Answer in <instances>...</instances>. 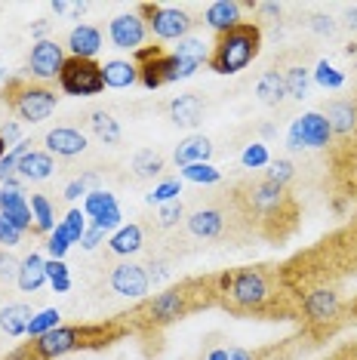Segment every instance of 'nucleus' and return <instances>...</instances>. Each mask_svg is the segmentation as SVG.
<instances>
[{"mask_svg":"<svg viewBox=\"0 0 357 360\" xmlns=\"http://www.w3.org/2000/svg\"><path fill=\"white\" fill-rule=\"evenodd\" d=\"M216 305L231 314L290 321L299 317L293 292L283 283L280 265H243L216 274Z\"/></svg>","mask_w":357,"mask_h":360,"instance_id":"nucleus-1","label":"nucleus"},{"mask_svg":"<svg viewBox=\"0 0 357 360\" xmlns=\"http://www.w3.org/2000/svg\"><path fill=\"white\" fill-rule=\"evenodd\" d=\"M234 210L240 212V222L253 234H262L268 240H283L293 234L299 219V203L293 200L290 188L274 185L268 179L247 182L234 191Z\"/></svg>","mask_w":357,"mask_h":360,"instance_id":"nucleus-2","label":"nucleus"},{"mask_svg":"<svg viewBox=\"0 0 357 360\" xmlns=\"http://www.w3.org/2000/svg\"><path fill=\"white\" fill-rule=\"evenodd\" d=\"M216 305V274L213 277H188V281L169 286L167 292L154 296L151 302H142L129 317L126 326L139 323L145 330H164V326L182 321V317L194 314L200 308H213Z\"/></svg>","mask_w":357,"mask_h":360,"instance_id":"nucleus-3","label":"nucleus"},{"mask_svg":"<svg viewBox=\"0 0 357 360\" xmlns=\"http://www.w3.org/2000/svg\"><path fill=\"white\" fill-rule=\"evenodd\" d=\"M129 333L126 323L108 321V323H84V326H56L46 335L31 342V351L44 360H56L71 351H86V348H108L111 342L124 339Z\"/></svg>","mask_w":357,"mask_h":360,"instance_id":"nucleus-4","label":"nucleus"},{"mask_svg":"<svg viewBox=\"0 0 357 360\" xmlns=\"http://www.w3.org/2000/svg\"><path fill=\"white\" fill-rule=\"evenodd\" d=\"M259 50H262V28L256 22H240V25L216 34L207 65L216 75H238L256 59Z\"/></svg>","mask_w":357,"mask_h":360,"instance_id":"nucleus-5","label":"nucleus"},{"mask_svg":"<svg viewBox=\"0 0 357 360\" xmlns=\"http://www.w3.org/2000/svg\"><path fill=\"white\" fill-rule=\"evenodd\" d=\"M0 102H4L19 120L40 124V120H46L56 111V105H59V96H56L50 86L34 84V80L10 77L4 86H0Z\"/></svg>","mask_w":357,"mask_h":360,"instance_id":"nucleus-6","label":"nucleus"},{"mask_svg":"<svg viewBox=\"0 0 357 360\" xmlns=\"http://www.w3.org/2000/svg\"><path fill=\"white\" fill-rule=\"evenodd\" d=\"M136 68H139V84L148 89H160L173 80H185L197 71L194 62L178 59L176 53H164L160 46H142L136 50Z\"/></svg>","mask_w":357,"mask_h":360,"instance_id":"nucleus-7","label":"nucleus"},{"mask_svg":"<svg viewBox=\"0 0 357 360\" xmlns=\"http://www.w3.org/2000/svg\"><path fill=\"white\" fill-rule=\"evenodd\" d=\"M136 13L142 15L145 28L160 40H185L188 31L194 28V19L185 10L176 6H160V4H139Z\"/></svg>","mask_w":357,"mask_h":360,"instance_id":"nucleus-8","label":"nucleus"},{"mask_svg":"<svg viewBox=\"0 0 357 360\" xmlns=\"http://www.w3.org/2000/svg\"><path fill=\"white\" fill-rule=\"evenodd\" d=\"M59 86L65 96H99L105 89V77H102V65L96 59H74L68 56L59 71Z\"/></svg>","mask_w":357,"mask_h":360,"instance_id":"nucleus-9","label":"nucleus"},{"mask_svg":"<svg viewBox=\"0 0 357 360\" xmlns=\"http://www.w3.org/2000/svg\"><path fill=\"white\" fill-rule=\"evenodd\" d=\"M65 46H59L56 40H37L31 46V56H28V71L34 80H59V71L65 65Z\"/></svg>","mask_w":357,"mask_h":360,"instance_id":"nucleus-10","label":"nucleus"},{"mask_svg":"<svg viewBox=\"0 0 357 360\" xmlns=\"http://www.w3.org/2000/svg\"><path fill=\"white\" fill-rule=\"evenodd\" d=\"M108 283L117 296L126 299H145L151 290V277L145 271V265H136V262H120V265L111 268Z\"/></svg>","mask_w":357,"mask_h":360,"instance_id":"nucleus-11","label":"nucleus"},{"mask_svg":"<svg viewBox=\"0 0 357 360\" xmlns=\"http://www.w3.org/2000/svg\"><path fill=\"white\" fill-rule=\"evenodd\" d=\"M108 37H111V44H115L117 50L136 53V50H142L145 37H148V28H145V22H142L139 13H120V15L111 19Z\"/></svg>","mask_w":357,"mask_h":360,"instance_id":"nucleus-12","label":"nucleus"},{"mask_svg":"<svg viewBox=\"0 0 357 360\" xmlns=\"http://www.w3.org/2000/svg\"><path fill=\"white\" fill-rule=\"evenodd\" d=\"M228 228H231L228 212L222 207H204L188 216V231L194 237H200V240H222Z\"/></svg>","mask_w":357,"mask_h":360,"instance_id":"nucleus-13","label":"nucleus"},{"mask_svg":"<svg viewBox=\"0 0 357 360\" xmlns=\"http://www.w3.org/2000/svg\"><path fill=\"white\" fill-rule=\"evenodd\" d=\"M86 216H93V225L102 228V231H111V228L120 225V207L115 200V194L108 191H89L84 200Z\"/></svg>","mask_w":357,"mask_h":360,"instance_id":"nucleus-14","label":"nucleus"},{"mask_svg":"<svg viewBox=\"0 0 357 360\" xmlns=\"http://www.w3.org/2000/svg\"><path fill=\"white\" fill-rule=\"evenodd\" d=\"M0 216H4L6 222H13L22 234L34 231V222H31L34 216H31V207H28V200L22 198L19 188L4 185V191H0Z\"/></svg>","mask_w":357,"mask_h":360,"instance_id":"nucleus-15","label":"nucleus"},{"mask_svg":"<svg viewBox=\"0 0 357 360\" xmlns=\"http://www.w3.org/2000/svg\"><path fill=\"white\" fill-rule=\"evenodd\" d=\"M44 142H46V151L59 154V158H77V154L86 151V139L74 127H56L46 133Z\"/></svg>","mask_w":357,"mask_h":360,"instance_id":"nucleus-16","label":"nucleus"},{"mask_svg":"<svg viewBox=\"0 0 357 360\" xmlns=\"http://www.w3.org/2000/svg\"><path fill=\"white\" fill-rule=\"evenodd\" d=\"M327 124L332 136H351L357 129V99H336L327 105Z\"/></svg>","mask_w":357,"mask_h":360,"instance_id":"nucleus-17","label":"nucleus"},{"mask_svg":"<svg viewBox=\"0 0 357 360\" xmlns=\"http://www.w3.org/2000/svg\"><path fill=\"white\" fill-rule=\"evenodd\" d=\"M240 13H243V4H238V0H216V4L207 6L204 19L207 25L216 31V34H222V31H228L234 25H240Z\"/></svg>","mask_w":357,"mask_h":360,"instance_id":"nucleus-18","label":"nucleus"},{"mask_svg":"<svg viewBox=\"0 0 357 360\" xmlns=\"http://www.w3.org/2000/svg\"><path fill=\"white\" fill-rule=\"evenodd\" d=\"M68 50L74 59H93L102 50V31L93 25H74L68 34Z\"/></svg>","mask_w":357,"mask_h":360,"instance_id":"nucleus-19","label":"nucleus"},{"mask_svg":"<svg viewBox=\"0 0 357 360\" xmlns=\"http://www.w3.org/2000/svg\"><path fill=\"white\" fill-rule=\"evenodd\" d=\"M56 169L53 163V154L50 151H28L19 158V167H15V173L22 179H28V182H44V179H50Z\"/></svg>","mask_w":357,"mask_h":360,"instance_id":"nucleus-20","label":"nucleus"},{"mask_svg":"<svg viewBox=\"0 0 357 360\" xmlns=\"http://www.w3.org/2000/svg\"><path fill=\"white\" fill-rule=\"evenodd\" d=\"M169 117H173L176 127H197L200 117H204V102H200V96L185 93V96H178V99H173Z\"/></svg>","mask_w":357,"mask_h":360,"instance_id":"nucleus-21","label":"nucleus"},{"mask_svg":"<svg viewBox=\"0 0 357 360\" xmlns=\"http://www.w3.org/2000/svg\"><path fill=\"white\" fill-rule=\"evenodd\" d=\"M15 283H19L22 292H37L40 286L46 283V262L37 256V252H31L19 262V277H15Z\"/></svg>","mask_w":357,"mask_h":360,"instance_id":"nucleus-22","label":"nucleus"},{"mask_svg":"<svg viewBox=\"0 0 357 360\" xmlns=\"http://www.w3.org/2000/svg\"><path fill=\"white\" fill-rule=\"evenodd\" d=\"M299 127H302V142L308 145V148H327L330 145V124L327 117H323L320 111H311L305 114V117H299Z\"/></svg>","mask_w":357,"mask_h":360,"instance_id":"nucleus-23","label":"nucleus"},{"mask_svg":"<svg viewBox=\"0 0 357 360\" xmlns=\"http://www.w3.org/2000/svg\"><path fill=\"white\" fill-rule=\"evenodd\" d=\"M102 77H105V86H111V89H126V86L139 84V68H136V62L111 59V62L102 65Z\"/></svg>","mask_w":357,"mask_h":360,"instance_id":"nucleus-24","label":"nucleus"},{"mask_svg":"<svg viewBox=\"0 0 357 360\" xmlns=\"http://www.w3.org/2000/svg\"><path fill=\"white\" fill-rule=\"evenodd\" d=\"M213 154V142L207 136H188L185 142H178L176 148V163L178 167H191V163H207Z\"/></svg>","mask_w":357,"mask_h":360,"instance_id":"nucleus-25","label":"nucleus"},{"mask_svg":"<svg viewBox=\"0 0 357 360\" xmlns=\"http://www.w3.org/2000/svg\"><path fill=\"white\" fill-rule=\"evenodd\" d=\"M256 96L265 105H271V108L283 105V99H290L287 84H283V75H278V71H265V75L259 77V84H256Z\"/></svg>","mask_w":357,"mask_h":360,"instance_id":"nucleus-26","label":"nucleus"},{"mask_svg":"<svg viewBox=\"0 0 357 360\" xmlns=\"http://www.w3.org/2000/svg\"><path fill=\"white\" fill-rule=\"evenodd\" d=\"M31 317H34V311H31L28 305H6L4 311H0V330L10 335V339H15V335L28 333Z\"/></svg>","mask_w":357,"mask_h":360,"instance_id":"nucleus-27","label":"nucleus"},{"mask_svg":"<svg viewBox=\"0 0 357 360\" xmlns=\"http://www.w3.org/2000/svg\"><path fill=\"white\" fill-rule=\"evenodd\" d=\"M142 250V225H126L108 240V252L111 256H129V252Z\"/></svg>","mask_w":357,"mask_h":360,"instance_id":"nucleus-28","label":"nucleus"},{"mask_svg":"<svg viewBox=\"0 0 357 360\" xmlns=\"http://www.w3.org/2000/svg\"><path fill=\"white\" fill-rule=\"evenodd\" d=\"M283 84H287L290 99H305L308 86H311V71H308L305 65H293V68L283 71Z\"/></svg>","mask_w":357,"mask_h":360,"instance_id":"nucleus-29","label":"nucleus"},{"mask_svg":"<svg viewBox=\"0 0 357 360\" xmlns=\"http://www.w3.org/2000/svg\"><path fill=\"white\" fill-rule=\"evenodd\" d=\"M89 127H93V133L99 136L105 145H117L120 142V127H117V120L111 117V114L93 111L89 114Z\"/></svg>","mask_w":357,"mask_h":360,"instance_id":"nucleus-30","label":"nucleus"},{"mask_svg":"<svg viewBox=\"0 0 357 360\" xmlns=\"http://www.w3.org/2000/svg\"><path fill=\"white\" fill-rule=\"evenodd\" d=\"M31 216H34V231H37V234L53 231L56 212H53V203L46 200L44 194H34V198H31Z\"/></svg>","mask_w":357,"mask_h":360,"instance_id":"nucleus-31","label":"nucleus"},{"mask_svg":"<svg viewBox=\"0 0 357 360\" xmlns=\"http://www.w3.org/2000/svg\"><path fill=\"white\" fill-rule=\"evenodd\" d=\"M133 173L139 176V179H154V176H160V173H164V158H160L157 151L145 148V151L136 154V160H133Z\"/></svg>","mask_w":357,"mask_h":360,"instance_id":"nucleus-32","label":"nucleus"},{"mask_svg":"<svg viewBox=\"0 0 357 360\" xmlns=\"http://www.w3.org/2000/svg\"><path fill=\"white\" fill-rule=\"evenodd\" d=\"M176 56H178V59H185V62H194V65H200V62H207V59H209V50H207V44H204V40L185 37V40H178V46H176Z\"/></svg>","mask_w":357,"mask_h":360,"instance_id":"nucleus-33","label":"nucleus"},{"mask_svg":"<svg viewBox=\"0 0 357 360\" xmlns=\"http://www.w3.org/2000/svg\"><path fill=\"white\" fill-rule=\"evenodd\" d=\"M59 311L56 308H46V311H40V314L31 317V323H28V335L31 339H40V335H46L50 330H56L59 326Z\"/></svg>","mask_w":357,"mask_h":360,"instance_id":"nucleus-34","label":"nucleus"},{"mask_svg":"<svg viewBox=\"0 0 357 360\" xmlns=\"http://www.w3.org/2000/svg\"><path fill=\"white\" fill-rule=\"evenodd\" d=\"M46 281L53 283L56 292H68L71 290V277H68V265L62 259H50L46 262Z\"/></svg>","mask_w":357,"mask_h":360,"instance_id":"nucleus-35","label":"nucleus"},{"mask_svg":"<svg viewBox=\"0 0 357 360\" xmlns=\"http://www.w3.org/2000/svg\"><path fill=\"white\" fill-rule=\"evenodd\" d=\"M268 173H265V179L268 182H274V185H283L287 188L290 182H293V176H296V167H293V160H287V158H280V160H271L268 163Z\"/></svg>","mask_w":357,"mask_h":360,"instance_id":"nucleus-36","label":"nucleus"},{"mask_svg":"<svg viewBox=\"0 0 357 360\" xmlns=\"http://www.w3.org/2000/svg\"><path fill=\"white\" fill-rule=\"evenodd\" d=\"M182 176L188 179V182H204V185H216L219 179V169L216 167H209V163H191V167H185L182 169Z\"/></svg>","mask_w":357,"mask_h":360,"instance_id":"nucleus-37","label":"nucleus"},{"mask_svg":"<svg viewBox=\"0 0 357 360\" xmlns=\"http://www.w3.org/2000/svg\"><path fill=\"white\" fill-rule=\"evenodd\" d=\"M62 228H65V234H68L71 243H80V237L86 234V219H84V212H80V210H71L68 216H65Z\"/></svg>","mask_w":357,"mask_h":360,"instance_id":"nucleus-38","label":"nucleus"},{"mask_svg":"<svg viewBox=\"0 0 357 360\" xmlns=\"http://www.w3.org/2000/svg\"><path fill=\"white\" fill-rule=\"evenodd\" d=\"M314 80H318L320 86H327V89H339V86L345 84V75H342V71H336L332 65L320 62V65H318V71H314Z\"/></svg>","mask_w":357,"mask_h":360,"instance_id":"nucleus-39","label":"nucleus"},{"mask_svg":"<svg viewBox=\"0 0 357 360\" xmlns=\"http://www.w3.org/2000/svg\"><path fill=\"white\" fill-rule=\"evenodd\" d=\"M176 194H182V185L176 179H169V182H160L154 188V194H148V203H173Z\"/></svg>","mask_w":357,"mask_h":360,"instance_id":"nucleus-40","label":"nucleus"},{"mask_svg":"<svg viewBox=\"0 0 357 360\" xmlns=\"http://www.w3.org/2000/svg\"><path fill=\"white\" fill-rule=\"evenodd\" d=\"M68 247H71V240H68V234H65V228L56 225L53 231H50V240H46V250H50V256L53 259H62L65 252H68Z\"/></svg>","mask_w":357,"mask_h":360,"instance_id":"nucleus-41","label":"nucleus"},{"mask_svg":"<svg viewBox=\"0 0 357 360\" xmlns=\"http://www.w3.org/2000/svg\"><path fill=\"white\" fill-rule=\"evenodd\" d=\"M185 216V207L178 200H173V203H164L160 207V212H157V225L160 228H173V225H178V219Z\"/></svg>","mask_w":357,"mask_h":360,"instance_id":"nucleus-42","label":"nucleus"},{"mask_svg":"<svg viewBox=\"0 0 357 360\" xmlns=\"http://www.w3.org/2000/svg\"><path fill=\"white\" fill-rule=\"evenodd\" d=\"M15 277H19V259H15L13 252L0 250V286L15 281Z\"/></svg>","mask_w":357,"mask_h":360,"instance_id":"nucleus-43","label":"nucleus"},{"mask_svg":"<svg viewBox=\"0 0 357 360\" xmlns=\"http://www.w3.org/2000/svg\"><path fill=\"white\" fill-rule=\"evenodd\" d=\"M243 167L247 169H256V167H265V163H271V158H268L265 145H249L247 151H243Z\"/></svg>","mask_w":357,"mask_h":360,"instance_id":"nucleus-44","label":"nucleus"},{"mask_svg":"<svg viewBox=\"0 0 357 360\" xmlns=\"http://www.w3.org/2000/svg\"><path fill=\"white\" fill-rule=\"evenodd\" d=\"M19 240H22V231L13 222H6V219L0 216V243H4V247H15Z\"/></svg>","mask_w":357,"mask_h":360,"instance_id":"nucleus-45","label":"nucleus"},{"mask_svg":"<svg viewBox=\"0 0 357 360\" xmlns=\"http://www.w3.org/2000/svg\"><path fill=\"white\" fill-rule=\"evenodd\" d=\"M339 237L345 240V247H348V252L357 259V222H351V225H345L342 231H339Z\"/></svg>","mask_w":357,"mask_h":360,"instance_id":"nucleus-46","label":"nucleus"},{"mask_svg":"<svg viewBox=\"0 0 357 360\" xmlns=\"http://www.w3.org/2000/svg\"><path fill=\"white\" fill-rule=\"evenodd\" d=\"M102 237H105V231H102V228H96V225H93L84 237H80V247H84V250H96V247L102 243Z\"/></svg>","mask_w":357,"mask_h":360,"instance_id":"nucleus-47","label":"nucleus"},{"mask_svg":"<svg viewBox=\"0 0 357 360\" xmlns=\"http://www.w3.org/2000/svg\"><path fill=\"white\" fill-rule=\"evenodd\" d=\"M311 28L318 31V34H332V31H336V22L330 19V15H311Z\"/></svg>","mask_w":357,"mask_h":360,"instance_id":"nucleus-48","label":"nucleus"},{"mask_svg":"<svg viewBox=\"0 0 357 360\" xmlns=\"http://www.w3.org/2000/svg\"><path fill=\"white\" fill-rule=\"evenodd\" d=\"M287 142H290V148H293V151L305 148V142H302V127H299V120H296L293 127H290V139H287Z\"/></svg>","mask_w":357,"mask_h":360,"instance_id":"nucleus-49","label":"nucleus"},{"mask_svg":"<svg viewBox=\"0 0 357 360\" xmlns=\"http://www.w3.org/2000/svg\"><path fill=\"white\" fill-rule=\"evenodd\" d=\"M0 139H4V145H13L15 139H19V127H15V124H4V127H0Z\"/></svg>","mask_w":357,"mask_h":360,"instance_id":"nucleus-50","label":"nucleus"},{"mask_svg":"<svg viewBox=\"0 0 357 360\" xmlns=\"http://www.w3.org/2000/svg\"><path fill=\"white\" fill-rule=\"evenodd\" d=\"M169 274V268H167V262H157V265H151V271H148V277H151V283H160L164 277Z\"/></svg>","mask_w":357,"mask_h":360,"instance_id":"nucleus-51","label":"nucleus"},{"mask_svg":"<svg viewBox=\"0 0 357 360\" xmlns=\"http://www.w3.org/2000/svg\"><path fill=\"white\" fill-rule=\"evenodd\" d=\"M228 357L231 360H256V354L253 351H247V348H234V351H228Z\"/></svg>","mask_w":357,"mask_h":360,"instance_id":"nucleus-52","label":"nucleus"},{"mask_svg":"<svg viewBox=\"0 0 357 360\" xmlns=\"http://www.w3.org/2000/svg\"><path fill=\"white\" fill-rule=\"evenodd\" d=\"M46 28H50V22H46V19H37V22H34V28H31V34H34L37 40H44Z\"/></svg>","mask_w":357,"mask_h":360,"instance_id":"nucleus-53","label":"nucleus"},{"mask_svg":"<svg viewBox=\"0 0 357 360\" xmlns=\"http://www.w3.org/2000/svg\"><path fill=\"white\" fill-rule=\"evenodd\" d=\"M345 22H348V28H351V31H357V6L345 13Z\"/></svg>","mask_w":357,"mask_h":360,"instance_id":"nucleus-54","label":"nucleus"},{"mask_svg":"<svg viewBox=\"0 0 357 360\" xmlns=\"http://www.w3.org/2000/svg\"><path fill=\"white\" fill-rule=\"evenodd\" d=\"M53 13H71V4H65V0H53Z\"/></svg>","mask_w":357,"mask_h":360,"instance_id":"nucleus-55","label":"nucleus"},{"mask_svg":"<svg viewBox=\"0 0 357 360\" xmlns=\"http://www.w3.org/2000/svg\"><path fill=\"white\" fill-rule=\"evenodd\" d=\"M209 360H231V357L225 348H216V351H209Z\"/></svg>","mask_w":357,"mask_h":360,"instance_id":"nucleus-56","label":"nucleus"},{"mask_svg":"<svg viewBox=\"0 0 357 360\" xmlns=\"http://www.w3.org/2000/svg\"><path fill=\"white\" fill-rule=\"evenodd\" d=\"M4 154H6V145H4V139H0V160H4Z\"/></svg>","mask_w":357,"mask_h":360,"instance_id":"nucleus-57","label":"nucleus"},{"mask_svg":"<svg viewBox=\"0 0 357 360\" xmlns=\"http://www.w3.org/2000/svg\"><path fill=\"white\" fill-rule=\"evenodd\" d=\"M339 360H357V357H354V354H348V357H339Z\"/></svg>","mask_w":357,"mask_h":360,"instance_id":"nucleus-58","label":"nucleus"},{"mask_svg":"<svg viewBox=\"0 0 357 360\" xmlns=\"http://www.w3.org/2000/svg\"><path fill=\"white\" fill-rule=\"evenodd\" d=\"M0 77H4V71H0Z\"/></svg>","mask_w":357,"mask_h":360,"instance_id":"nucleus-59","label":"nucleus"}]
</instances>
